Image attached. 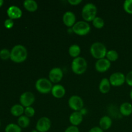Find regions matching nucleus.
Masks as SVG:
<instances>
[{"label": "nucleus", "mask_w": 132, "mask_h": 132, "mask_svg": "<svg viewBox=\"0 0 132 132\" xmlns=\"http://www.w3.org/2000/svg\"><path fill=\"white\" fill-rule=\"evenodd\" d=\"M72 32L78 36H83L87 35L90 32L91 27L88 23L85 21H79L76 22L72 28Z\"/></svg>", "instance_id": "6"}, {"label": "nucleus", "mask_w": 132, "mask_h": 132, "mask_svg": "<svg viewBox=\"0 0 132 132\" xmlns=\"http://www.w3.org/2000/svg\"><path fill=\"white\" fill-rule=\"evenodd\" d=\"M111 84L110 82L109 79L103 78L101 81L99 85V89L101 93L103 94H108L110 90Z\"/></svg>", "instance_id": "17"}, {"label": "nucleus", "mask_w": 132, "mask_h": 132, "mask_svg": "<svg viewBox=\"0 0 132 132\" xmlns=\"http://www.w3.org/2000/svg\"><path fill=\"white\" fill-rule=\"evenodd\" d=\"M126 82L132 87V70L129 72L126 76Z\"/></svg>", "instance_id": "30"}, {"label": "nucleus", "mask_w": 132, "mask_h": 132, "mask_svg": "<svg viewBox=\"0 0 132 132\" xmlns=\"http://www.w3.org/2000/svg\"><path fill=\"white\" fill-rule=\"evenodd\" d=\"M0 58L3 60L10 58V52L8 49H3L0 51Z\"/></svg>", "instance_id": "29"}, {"label": "nucleus", "mask_w": 132, "mask_h": 132, "mask_svg": "<svg viewBox=\"0 0 132 132\" xmlns=\"http://www.w3.org/2000/svg\"><path fill=\"white\" fill-rule=\"evenodd\" d=\"M24 112V108L21 104H15L10 109V113L15 117H20L23 116Z\"/></svg>", "instance_id": "21"}, {"label": "nucleus", "mask_w": 132, "mask_h": 132, "mask_svg": "<svg viewBox=\"0 0 132 132\" xmlns=\"http://www.w3.org/2000/svg\"><path fill=\"white\" fill-rule=\"evenodd\" d=\"M30 124V119L26 116H21L18 118V125L21 128H26Z\"/></svg>", "instance_id": "23"}, {"label": "nucleus", "mask_w": 132, "mask_h": 132, "mask_svg": "<svg viewBox=\"0 0 132 132\" xmlns=\"http://www.w3.org/2000/svg\"><path fill=\"white\" fill-rule=\"evenodd\" d=\"M64 132H79L78 127L76 126H70L67 128Z\"/></svg>", "instance_id": "32"}, {"label": "nucleus", "mask_w": 132, "mask_h": 132, "mask_svg": "<svg viewBox=\"0 0 132 132\" xmlns=\"http://www.w3.org/2000/svg\"><path fill=\"white\" fill-rule=\"evenodd\" d=\"M68 106L74 112H80L83 108V100L78 95H72L68 99Z\"/></svg>", "instance_id": "7"}, {"label": "nucleus", "mask_w": 132, "mask_h": 132, "mask_svg": "<svg viewBox=\"0 0 132 132\" xmlns=\"http://www.w3.org/2000/svg\"><path fill=\"white\" fill-rule=\"evenodd\" d=\"M37 91L42 94H47L51 92L52 89V82L46 78H40L37 80L35 85Z\"/></svg>", "instance_id": "5"}, {"label": "nucleus", "mask_w": 132, "mask_h": 132, "mask_svg": "<svg viewBox=\"0 0 132 132\" xmlns=\"http://www.w3.org/2000/svg\"><path fill=\"white\" fill-rule=\"evenodd\" d=\"M35 100V95L31 92H25L23 93L19 97V102L24 108L31 106L34 103Z\"/></svg>", "instance_id": "9"}, {"label": "nucleus", "mask_w": 132, "mask_h": 132, "mask_svg": "<svg viewBox=\"0 0 132 132\" xmlns=\"http://www.w3.org/2000/svg\"><path fill=\"white\" fill-rule=\"evenodd\" d=\"M130 98H131V99L132 100V89H131V91H130Z\"/></svg>", "instance_id": "36"}, {"label": "nucleus", "mask_w": 132, "mask_h": 132, "mask_svg": "<svg viewBox=\"0 0 132 132\" xmlns=\"http://www.w3.org/2000/svg\"><path fill=\"white\" fill-rule=\"evenodd\" d=\"M119 112L123 116H130L132 113V104L128 102L123 103L120 106Z\"/></svg>", "instance_id": "19"}, {"label": "nucleus", "mask_w": 132, "mask_h": 132, "mask_svg": "<svg viewBox=\"0 0 132 132\" xmlns=\"http://www.w3.org/2000/svg\"><path fill=\"white\" fill-rule=\"evenodd\" d=\"M97 6L92 3H88L84 5L81 12L82 18L86 22L92 21L97 17Z\"/></svg>", "instance_id": "2"}, {"label": "nucleus", "mask_w": 132, "mask_h": 132, "mask_svg": "<svg viewBox=\"0 0 132 132\" xmlns=\"http://www.w3.org/2000/svg\"><path fill=\"white\" fill-rule=\"evenodd\" d=\"M35 113H36V111H35V109L32 106H28L27 107V108H24V116H26L27 117H33L35 115Z\"/></svg>", "instance_id": "28"}, {"label": "nucleus", "mask_w": 132, "mask_h": 132, "mask_svg": "<svg viewBox=\"0 0 132 132\" xmlns=\"http://www.w3.org/2000/svg\"><path fill=\"white\" fill-rule=\"evenodd\" d=\"M109 81L111 86H121L126 82V76L122 72H115L111 75Z\"/></svg>", "instance_id": "8"}, {"label": "nucleus", "mask_w": 132, "mask_h": 132, "mask_svg": "<svg viewBox=\"0 0 132 132\" xmlns=\"http://www.w3.org/2000/svg\"><path fill=\"white\" fill-rule=\"evenodd\" d=\"M90 51L93 57L97 60L105 58L108 52L105 45L100 42L94 43L90 46Z\"/></svg>", "instance_id": "3"}, {"label": "nucleus", "mask_w": 132, "mask_h": 132, "mask_svg": "<svg viewBox=\"0 0 132 132\" xmlns=\"http://www.w3.org/2000/svg\"><path fill=\"white\" fill-rule=\"evenodd\" d=\"M81 50L80 46L78 45H76V44L71 45L69 47V49H68L69 55L72 57H73V59L78 57L79 56L80 54H81Z\"/></svg>", "instance_id": "22"}, {"label": "nucleus", "mask_w": 132, "mask_h": 132, "mask_svg": "<svg viewBox=\"0 0 132 132\" xmlns=\"http://www.w3.org/2000/svg\"><path fill=\"white\" fill-rule=\"evenodd\" d=\"M22 10H21L20 8L18 6L12 5L10 6L9 9H7V15L9 17V19H19L22 16Z\"/></svg>", "instance_id": "14"}, {"label": "nucleus", "mask_w": 132, "mask_h": 132, "mask_svg": "<svg viewBox=\"0 0 132 132\" xmlns=\"http://www.w3.org/2000/svg\"><path fill=\"white\" fill-rule=\"evenodd\" d=\"M92 24L95 28H98V29H101V28H103L104 26V21L103 20V18H100V17H96L94 20L92 21Z\"/></svg>", "instance_id": "26"}, {"label": "nucleus", "mask_w": 132, "mask_h": 132, "mask_svg": "<svg viewBox=\"0 0 132 132\" xmlns=\"http://www.w3.org/2000/svg\"><path fill=\"white\" fill-rule=\"evenodd\" d=\"M82 120L83 116L80 112H73L69 117L70 122L72 126H79L82 122Z\"/></svg>", "instance_id": "16"}, {"label": "nucleus", "mask_w": 132, "mask_h": 132, "mask_svg": "<svg viewBox=\"0 0 132 132\" xmlns=\"http://www.w3.org/2000/svg\"><path fill=\"white\" fill-rule=\"evenodd\" d=\"M14 21H13L12 19H7L5 20V23H4V24H5V28H8V29H10L13 27L14 26Z\"/></svg>", "instance_id": "31"}, {"label": "nucleus", "mask_w": 132, "mask_h": 132, "mask_svg": "<svg viewBox=\"0 0 132 132\" xmlns=\"http://www.w3.org/2000/svg\"><path fill=\"white\" fill-rule=\"evenodd\" d=\"M68 3L71 5H73V6H76V5H78L82 2L81 0H68Z\"/></svg>", "instance_id": "33"}, {"label": "nucleus", "mask_w": 132, "mask_h": 132, "mask_svg": "<svg viewBox=\"0 0 132 132\" xmlns=\"http://www.w3.org/2000/svg\"><path fill=\"white\" fill-rule=\"evenodd\" d=\"M123 9L126 13L132 14V0H126L124 2Z\"/></svg>", "instance_id": "27"}, {"label": "nucleus", "mask_w": 132, "mask_h": 132, "mask_svg": "<svg viewBox=\"0 0 132 132\" xmlns=\"http://www.w3.org/2000/svg\"><path fill=\"white\" fill-rule=\"evenodd\" d=\"M52 122L47 117H42L37 121L36 130L39 132H47L50 129Z\"/></svg>", "instance_id": "10"}, {"label": "nucleus", "mask_w": 132, "mask_h": 132, "mask_svg": "<svg viewBox=\"0 0 132 132\" xmlns=\"http://www.w3.org/2000/svg\"><path fill=\"white\" fill-rule=\"evenodd\" d=\"M23 6L27 11L30 12H36L38 8L37 2L34 0H25L23 2Z\"/></svg>", "instance_id": "20"}, {"label": "nucleus", "mask_w": 132, "mask_h": 132, "mask_svg": "<svg viewBox=\"0 0 132 132\" xmlns=\"http://www.w3.org/2000/svg\"><path fill=\"white\" fill-rule=\"evenodd\" d=\"M28 56V52L25 46L21 45H17L10 51V59L16 63L24 62Z\"/></svg>", "instance_id": "1"}, {"label": "nucleus", "mask_w": 132, "mask_h": 132, "mask_svg": "<svg viewBox=\"0 0 132 132\" xmlns=\"http://www.w3.org/2000/svg\"><path fill=\"white\" fill-rule=\"evenodd\" d=\"M106 58L110 62L116 61L119 58L118 52L115 50H108L106 55Z\"/></svg>", "instance_id": "24"}, {"label": "nucleus", "mask_w": 132, "mask_h": 132, "mask_svg": "<svg viewBox=\"0 0 132 132\" xmlns=\"http://www.w3.org/2000/svg\"><path fill=\"white\" fill-rule=\"evenodd\" d=\"M111 67V62L109 61L106 58L98 59L95 63V68L98 72L104 73L108 71Z\"/></svg>", "instance_id": "12"}, {"label": "nucleus", "mask_w": 132, "mask_h": 132, "mask_svg": "<svg viewBox=\"0 0 132 132\" xmlns=\"http://www.w3.org/2000/svg\"><path fill=\"white\" fill-rule=\"evenodd\" d=\"M48 79L53 83H57L60 82L63 77V72L59 67H55L50 70L48 74Z\"/></svg>", "instance_id": "11"}, {"label": "nucleus", "mask_w": 132, "mask_h": 132, "mask_svg": "<svg viewBox=\"0 0 132 132\" xmlns=\"http://www.w3.org/2000/svg\"><path fill=\"white\" fill-rule=\"evenodd\" d=\"M112 125V120L108 116H105L102 117L99 120V127L104 131L107 130L111 128Z\"/></svg>", "instance_id": "18"}, {"label": "nucleus", "mask_w": 132, "mask_h": 132, "mask_svg": "<svg viewBox=\"0 0 132 132\" xmlns=\"http://www.w3.org/2000/svg\"><path fill=\"white\" fill-rule=\"evenodd\" d=\"M88 132H104V131L99 126H95V127L92 128Z\"/></svg>", "instance_id": "34"}, {"label": "nucleus", "mask_w": 132, "mask_h": 132, "mask_svg": "<svg viewBox=\"0 0 132 132\" xmlns=\"http://www.w3.org/2000/svg\"><path fill=\"white\" fill-rule=\"evenodd\" d=\"M5 132H21V128L18 125L10 123L6 126Z\"/></svg>", "instance_id": "25"}, {"label": "nucleus", "mask_w": 132, "mask_h": 132, "mask_svg": "<svg viewBox=\"0 0 132 132\" xmlns=\"http://www.w3.org/2000/svg\"><path fill=\"white\" fill-rule=\"evenodd\" d=\"M31 132H39L38 131H37V130H36V129H35V130H32V131Z\"/></svg>", "instance_id": "37"}, {"label": "nucleus", "mask_w": 132, "mask_h": 132, "mask_svg": "<svg viewBox=\"0 0 132 132\" xmlns=\"http://www.w3.org/2000/svg\"><path fill=\"white\" fill-rule=\"evenodd\" d=\"M51 94L55 98L61 99V98H63L65 95L66 90L63 85H55L53 86Z\"/></svg>", "instance_id": "15"}, {"label": "nucleus", "mask_w": 132, "mask_h": 132, "mask_svg": "<svg viewBox=\"0 0 132 132\" xmlns=\"http://www.w3.org/2000/svg\"><path fill=\"white\" fill-rule=\"evenodd\" d=\"M88 64L86 59L82 57H78L72 61L71 68L72 72L77 75H81L87 70Z\"/></svg>", "instance_id": "4"}, {"label": "nucleus", "mask_w": 132, "mask_h": 132, "mask_svg": "<svg viewBox=\"0 0 132 132\" xmlns=\"http://www.w3.org/2000/svg\"><path fill=\"white\" fill-rule=\"evenodd\" d=\"M63 23L68 28H72L76 23V17L74 13L71 11H67L63 16Z\"/></svg>", "instance_id": "13"}, {"label": "nucleus", "mask_w": 132, "mask_h": 132, "mask_svg": "<svg viewBox=\"0 0 132 132\" xmlns=\"http://www.w3.org/2000/svg\"><path fill=\"white\" fill-rule=\"evenodd\" d=\"M3 3H4V1H3V0H0V7H1L3 5Z\"/></svg>", "instance_id": "35"}]
</instances>
